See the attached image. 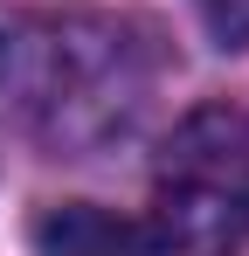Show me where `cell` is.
Returning <instances> with one entry per match:
<instances>
[{"mask_svg":"<svg viewBox=\"0 0 249 256\" xmlns=\"http://www.w3.org/2000/svg\"><path fill=\"white\" fill-rule=\"evenodd\" d=\"M152 236L166 256H236L249 242V118L208 104L180 118L152 166Z\"/></svg>","mask_w":249,"mask_h":256,"instance_id":"6da1fadb","label":"cell"},{"mask_svg":"<svg viewBox=\"0 0 249 256\" xmlns=\"http://www.w3.org/2000/svg\"><path fill=\"white\" fill-rule=\"evenodd\" d=\"M7 56H28V76H21V104L48 111V132L76 138L90 118L111 125L124 104V35L111 21H42L35 42L14 35Z\"/></svg>","mask_w":249,"mask_h":256,"instance_id":"7a4b0ae2","label":"cell"},{"mask_svg":"<svg viewBox=\"0 0 249 256\" xmlns=\"http://www.w3.org/2000/svg\"><path fill=\"white\" fill-rule=\"evenodd\" d=\"M35 256H146L138 228L104 208H48L35 222Z\"/></svg>","mask_w":249,"mask_h":256,"instance_id":"3957f363","label":"cell"},{"mask_svg":"<svg viewBox=\"0 0 249 256\" xmlns=\"http://www.w3.org/2000/svg\"><path fill=\"white\" fill-rule=\"evenodd\" d=\"M194 7H201V21H208L214 42L249 48V0H194Z\"/></svg>","mask_w":249,"mask_h":256,"instance_id":"277c9868","label":"cell"}]
</instances>
